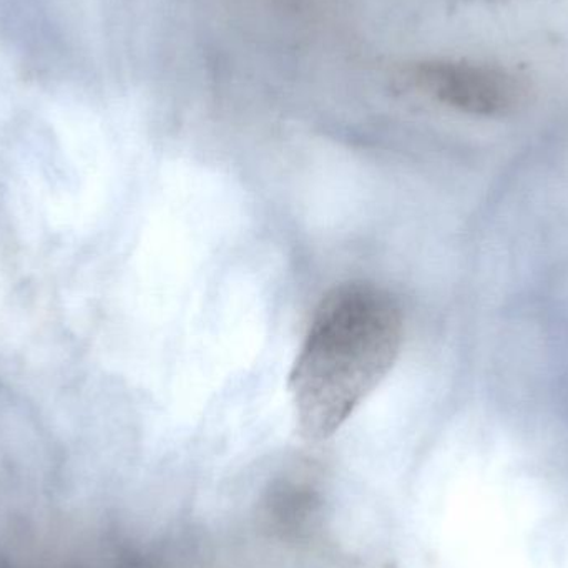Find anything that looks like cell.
Returning a JSON list of instances; mask_svg holds the SVG:
<instances>
[{
	"instance_id": "7a4b0ae2",
	"label": "cell",
	"mask_w": 568,
	"mask_h": 568,
	"mask_svg": "<svg viewBox=\"0 0 568 568\" xmlns=\"http://www.w3.org/2000/svg\"><path fill=\"white\" fill-rule=\"evenodd\" d=\"M403 80L427 99L467 115H507L527 95L526 83L516 73L474 60H426L409 67Z\"/></svg>"
},
{
	"instance_id": "6da1fadb",
	"label": "cell",
	"mask_w": 568,
	"mask_h": 568,
	"mask_svg": "<svg viewBox=\"0 0 568 568\" xmlns=\"http://www.w3.org/2000/svg\"><path fill=\"white\" fill-rule=\"evenodd\" d=\"M403 329L399 304L374 284H341L321 300L290 376L306 439L336 434L379 386L399 356Z\"/></svg>"
}]
</instances>
